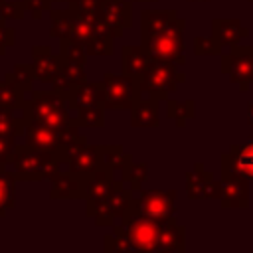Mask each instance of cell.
<instances>
[{
    "instance_id": "d590c367",
    "label": "cell",
    "mask_w": 253,
    "mask_h": 253,
    "mask_svg": "<svg viewBox=\"0 0 253 253\" xmlns=\"http://www.w3.org/2000/svg\"><path fill=\"white\" fill-rule=\"evenodd\" d=\"M14 43H16L14 28H10L6 22H0V55H4L8 51V47H12Z\"/></svg>"
},
{
    "instance_id": "cb8c5ba5",
    "label": "cell",
    "mask_w": 253,
    "mask_h": 253,
    "mask_svg": "<svg viewBox=\"0 0 253 253\" xmlns=\"http://www.w3.org/2000/svg\"><path fill=\"white\" fill-rule=\"evenodd\" d=\"M67 103H69L71 111H79V109H87V107H103L101 83L83 81L79 87H75L67 95Z\"/></svg>"
},
{
    "instance_id": "5bb4252c",
    "label": "cell",
    "mask_w": 253,
    "mask_h": 253,
    "mask_svg": "<svg viewBox=\"0 0 253 253\" xmlns=\"http://www.w3.org/2000/svg\"><path fill=\"white\" fill-rule=\"evenodd\" d=\"M113 172L109 166H103L99 170H95L93 174L85 176V184H83V200L87 204V215L93 217L95 210L99 208V204L105 200V196L109 194L111 186H113Z\"/></svg>"
},
{
    "instance_id": "30bf717a",
    "label": "cell",
    "mask_w": 253,
    "mask_h": 253,
    "mask_svg": "<svg viewBox=\"0 0 253 253\" xmlns=\"http://www.w3.org/2000/svg\"><path fill=\"white\" fill-rule=\"evenodd\" d=\"M61 162L67 166L69 172L79 174V176H89L95 170L105 166L103 146L87 144V140L85 142H77V144L69 146L67 150H63Z\"/></svg>"
},
{
    "instance_id": "52a82bcc",
    "label": "cell",
    "mask_w": 253,
    "mask_h": 253,
    "mask_svg": "<svg viewBox=\"0 0 253 253\" xmlns=\"http://www.w3.org/2000/svg\"><path fill=\"white\" fill-rule=\"evenodd\" d=\"M101 91H103L105 111L107 109H132V105L140 97L138 81L126 73L123 75L107 73L105 79L101 81Z\"/></svg>"
},
{
    "instance_id": "7402d4cb",
    "label": "cell",
    "mask_w": 253,
    "mask_h": 253,
    "mask_svg": "<svg viewBox=\"0 0 253 253\" xmlns=\"http://www.w3.org/2000/svg\"><path fill=\"white\" fill-rule=\"evenodd\" d=\"M249 36V30L241 26L239 20H213L211 22V38L219 47H233L243 38Z\"/></svg>"
},
{
    "instance_id": "484cf974",
    "label": "cell",
    "mask_w": 253,
    "mask_h": 253,
    "mask_svg": "<svg viewBox=\"0 0 253 253\" xmlns=\"http://www.w3.org/2000/svg\"><path fill=\"white\" fill-rule=\"evenodd\" d=\"M26 132V115L24 109L0 107V136L18 138Z\"/></svg>"
},
{
    "instance_id": "4fadbf2b",
    "label": "cell",
    "mask_w": 253,
    "mask_h": 253,
    "mask_svg": "<svg viewBox=\"0 0 253 253\" xmlns=\"http://www.w3.org/2000/svg\"><path fill=\"white\" fill-rule=\"evenodd\" d=\"M95 14L113 32L115 38L123 36V32H126L132 26L128 0H99L95 6Z\"/></svg>"
},
{
    "instance_id": "7c38bea8",
    "label": "cell",
    "mask_w": 253,
    "mask_h": 253,
    "mask_svg": "<svg viewBox=\"0 0 253 253\" xmlns=\"http://www.w3.org/2000/svg\"><path fill=\"white\" fill-rule=\"evenodd\" d=\"M176 192L168 190V192H144L138 200H132L130 208L146 217H154V219H166V217H174L176 213Z\"/></svg>"
},
{
    "instance_id": "9c48e42d",
    "label": "cell",
    "mask_w": 253,
    "mask_h": 253,
    "mask_svg": "<svg viewBox=\"0 0 253 253\" xmlns=\"http://www.w3.org/2000/svg\"><path fill=\"white\" fill-rule=\"evenodd\" d=\"M130 204H132L130 190L125 188L123 180H113L109 194L105 196V200L99 204V208L93 213L95 223L97 225H113L115 221H121L125 211L130 208Z\"/></svg>"
},
{
    "instance_id": "6da1fadb",
    "label": "cell",
    "mask_w": 253,
    "mask_h": 253,
    "mask_svg": "<svg viewBox=\"0 0 253 253\" xmlns=\"http://www.w3.org/2000/svg\"><path fill=\"white\" fill-rule=\"evenodd\" d=\"M105 249L142 253L184 251V227L176 223V217L154 219L128 208L121 223L113 227V235H107Z\"/></svg>"
},
{
    "instance_id": "d6986e66",
    "label": "cell",
    "mask_w": 253,
    "mask_h": 253,
    "mask_svg": "<svg viewBox=\"0 0 253 253\" xmlns=\"http://www.w3.org/2000/svg\"><path fill=\"white\" fill-rule=\"evenodd\" d=\"M83 81H87V73H85V63L83 61H73V59H63L61 57V67L57 71V75L53 77L51 85L57 93L61 95H69L75 87H79Z\"/></svg>"
},
{
    "instance_id": "603a6c76",
    "label": "cell",
    "mask_w": 253,
    "mask_h": 253,
    "mask_svg": "<svg viewBox=\"0 0 253 253\" xmlns=\"http://www.w3.org/2000/svg\"><path fill=\"white\" fill-rule=\"evenodd\" d=\"M130 125L134 128H154L160 125L158 119V99L156 97H138L130 109Z\"/></svg>"
},
{
    "instance_id": "f1b7e54d",
    "label": "cell",
    "mask_w": 253,
    "mask_h": 253,
    "mask_svg": "<svg viewBox=\"0 0 253 253\" xmlns=\"http://www.w3.org/2000/svg\"><path fill=\"white\" fill-rule=\"evenodd\" d=\"M26 105H28L26 95H24L14 83H10V81L4 77V81H0V107L26 109Z\"/></svg>"
},
{
    "instance_id": "9a60e30c",
    "label": "cell",
    "mask_w": 253,
    "mask_h": 253,
    "mask_svg": "<svg viewBox=\"0 0 253 253\" xmlns=\"http://www.w3.org/2000/svg\"><path fill=\"white\" fill-rule=\"evenodd\" d=\"M223 174H235L245 180H253V140L245 144H235L227 154L221 158Z\"/></svg>"
},
{
    "instance_id": "e0dca14e",
    "label": "cell",
    "mask_w": 253,
    "mask_h": 253,
    "mask_svg": "<svg viewBox=\"0 0 253 253\" xmlns=\"http://www.w3.org/2000/svg\"><path fill=\"white\" fill-rule=\"evenodd\" d=\"M61 67V55L53 53L47 45H34L32 49V69L34 77L42 83H51Z\"/></svg>"
},
{
    "instance_id": "d6a6232c",
    "label": "cell",
    "mask_w": 253,
    "mask_h": 253,
    "mask_svg": "<svg viewBox=\"0 0 253 253\" xmlns=\"http://www.w3.org/2000/svg\"><path fill=\"white\" fill-rule=\"evenodd\" d=\"M26 14V8L22 4V0H2L0 2V22L8 20H22Z\"/></svg>"
},
{
    "instance_id": "f546056e",
    "label": "cell",
    "mask_w": 253,
    "mask_h": 253,
    "mask_svg": "<svg viewBox=\"0 0 253 253\" xmlns=\"http://www.w3.org/2000/svg\"><path fill=\"white\" fill-rule=\"evenodd\" d=\"M75 123L79 126H91V128H101L105 125V107H87L75 111Z\"/></svg>"
},
{
    "instance_id": "f35d334b",
    "label": "cell",
    "mask_w": 253,
    "mask_h": 253,
    "mask_svg": "<svg viewBox=\"0 0 253 253\" xmlns=\"http://www.w3.org/2000/svg\"><path fill=\"white\" fill-rule=\"evenodd\" d=\"M247 121H249L251 128H253V101H251V103H249V107H247Z\"/></svg>"
},
{
    "instance_id": "ab89813d",
    "label": "cell",
    "mask_w": 253,
    "mask_h": 253,
    "mask_svg": "<svg viewBox=\"0 0 253 253\" xmlns=\"http://www.w3.org/2000/svg\"><path fill=\"white\" fill-rule=\"evenodd\" d=\"M136 2H154V0H136Z\"/></svg>"
},
{
    "instance_id": "4dcf8cb0",
    "label": "cell",
    "mask_w": 253,
    "mask_h": 253,
    "mask_svg": "<svg viewBox=\"0 0 253 253\" xmlns=\"http://www.w3.org/2000/svg\"><path fill=\"white\" fill-rule=\"evenodd\" d=\"M168 117L174 119L178 126H184L186 121L194 117V103L192 101H184V103L168 101Z\"/></svg>"
},
{
    "instance_id": "ee69618b",
    "label": "cell",
    "mask_w": 253,
    "mask_h": 253,
    "mask_svg": "<svg viewBox=\"0 0 253 253\" xmlns=\"http://www.w3.org/2000/svg\"><path fill=\"white\" fill-rule=\"evenodd\" d=\"M0 2H2V0H0Z\"/></svg>"
},
{
    "instance_id": "b9f144b4",
    "label": "cell",
    "mask_w": 253,
    "mask_h": 253,
    "mask_svg": "<svg viewBox=\"0 0 253 253\" xmlns=\"http://www.w3.org/2000/svg\"><path fill=\"white\" fill-rule=\"evenodd\" d=\"M57 2H67V0H57Z\"/></svg>"
},
{
    "instance_id": "4316f807",
    "label": "cell",
    "mask_w": 253,
    "mask_h": 253,
    "mask_svg": "<svg viewBox=\"0 0 253 253\" xmlns=\"http://www.w3.org/2000/svg\"><path fill=\"white\" fill-rule=\"evenodd\" d=\"M16 182L14 172H10L6 164H0V217L16 206Z\"/></svg>"
},
{
    "instance_id": "7bdbcfd3",
    "label": "cell",
    "mask_w": 253,
    "mask_h": 253,
    "mask_svg": "<svg viewBox=\"0 0 253 253\" xmlns=\"http://www.w3.org/2000/svg\"><path fill=\"white\" fill-rule=\"evenodd\" d=\"M251 2H253V0H251Z\"/></svg>"
},
{
    "instance_id": "7a4b0ae2",
    "label": "cell",
    "mask_w": 253,
    "mask_h": 253,
    "mask_svg": "<svg viewBox=\"0 0 253 253\" xmlns=\"http://www.w3.org/2000/svg\"><path fill=\"white\" fill-rule=\"evenodd\" d=\"M69 10V38L83 45L87 55H111L113 32L99 20L95 12H81L73 6Z\"/></svg>"
},
{
    "instance_id": "8fae6325",
    "label": "cell",
    "mask_w": 253,
    "mask_h": 253,
    "mask_svg": "<svg viewBox=\"0 0 253 253\" xmlns=\"http://www.w3.org/2000/svg\"><path fill=\"white\" fill-rule=\"evenodd\" d=\"M221 71L239 85L241 91L253 83V47L233 45L227 55H221Z\"/></svg>"
},
{
    "instance_id": "836d02e7",
    "label": "cell",
    "mask_w": 253,
    "mask_h": 253,
    "mask_svg": "<svg viewBox=\"0 0 253 253\" xmlns=\"http://www.w3.org/2000/svg\"><path fill=\"white\" fill-rule=\"evenodd\" d=\"M51 2L53 0H22L26 14H30L34 20H42L43 14L51 10Z\"/></svg>"
},
{
    "instance_id": "ffe728a7",
    "label": "cell",
    "mask_w": 253,
    "mask_h": 253,
    "mask_svg": "<svg viewBox=\"0 0 253 253\" xmlns=\"http://www.w3.org/2000/svg\"><path fill=\"white\" fill-rule=\"evenodd\" d=\"M223 208H247L249 204V192H247V180L235 174H223V180L219 182V198Z\"/></svg>"
},
{
    "instance_id": "ac0fdd59",
    "label": "cell",
    "mask_w": 253,
    "mask_h": 253,
    "mask_svg": "<svg viewBox=\"0 0 253 253\" xmlns=\"http://www.w3.org/2000/svg\"><path fill=\"white\" fill-rule=\"evenodd\" d=\"M49 180H51V192H49L51 200H77V198H83L85 176L73 174L69 170L61 172V168H59Z\"/></svg>"
},
{
    "instance_id": "83f0119b",
    "label": "cell",
    "mask_w": 253,
    "mask_h": 253,
    "mask_svg": "<svg viewBox=\"0 0 253 253\" xmlns=\"http://www.w3.org/2000/svg\"><path fill=\"white\" fill-rule=\"evenodd\" d=\"M6 79L10 81V83H14L24 95H28V93H32V83H34V69H32V65H28V63H16L8 73H6Z\"/></svg>"
},
{
    "instance_id": "e575fe53",
    "label": "cell",
    "mask_w": 253,
    "mask_h": 253,
    "mask_svg": "<svg viewBox=\"0 0 253 253\" xmlns=\"http://www.w3.org/2000/svg\"><path fill=\"white\" fill-rule=\"evenodd\" d=\"M194 53L196 55H217L221 53V47L215 43L213 38H196L194 40Z\"/></svg>"
},
{
    "instance_id": "3957f363",
    "label": "cell",
    "mask_w": 253,
    "mask_h": 253,
    "mask_svg": "<svg viewBox=\"0 0 253 253\" xmlns=\"http://www.w3.org/2000/svg\"><path fill=\"white\" fill-rule=\"evenodd\" d=\"M12 172L18 182H40L51 178L61 168V156L55 150H43L30 144H18L12 156Z\"/></svg>"
},
{
    "instance_id": "8992f818",
    "label": "cell",
    "mask_w": 253,
    "mask_h": 253,
    "mask_svg": "<svg viewBox=\"0 0 253 253\" xmlns=\"http://www.w3.org/2000/svg\"><path fill=\"white\" fill-rule=\"evenodd\" d=\"M24 140L30 146L43 148V150H55L61 156L65 148H69L77 142H83L87 138L83 134H79V125L77 123H73L67 128H53V126H47V125L26 119Z\"/></svg>"
},
{
    "instance_id": "8d00e7d4",
    "label": "cell",
    "mask_w": 253,
    "mask_h": 253,
    "mask_svg": "<svg viewBox=\"0 0 253 253\" xmlns=\"http://www.w3.org/2000/svg\"><path fill=\"white\" fill-rule=\"evenodd\" d=\"M18 142L16 138H8V136H0V164H10L12 162V156H14V150H16Z\"/></svg>"
},
{
    "instance_id": "74e56055",
    "label": "cell",
    "mask_w": 253,
    "mask_h": 253,
    "mask_svg": "<svg viewBox=\"0 0 253 253\" xmlns=\"http://www.w3.org/2000/svg\"><path fill=\"white\" fill-rule=\"evenodd\" d=\"M99 0H67L69 6L81 10V12H95V6H97Z\"/></svg>"
},
{
    "instance_id": "ba28073f",
    "label": "cell",
    "mask_w": 253,
    "mask_h": 253,
    "mask_svg": "<svg viewBox=\"0 0 253 253\" xmlns=\"http://www.w3.org/2000/svg\"><path fill=\"white\" fill-rule=\"evenodd\" d=\"M184 26L180 24L176 28H170L162 34H156L148 40H142V45L152 57L174 61L176 65H182L186 61L184 57Z\"/></svg>"
},
{
    "instance_id": "60d3db41",
    "label": "cell",
    "mask_w": 253,
    "mask_h": 253,
    "mask_svg": "<svg viewBox=\"0 0 253 253\" xmlns=\"http://www.w3.org/2000/svg\"><path fill=\"white\" fill-rule=\"evenodd\" d=\"M192 2H206V0H192Z\"/></svg>"
},
{
    "instance_id": "2e32d148",
    "label": "cell",
    "mask_w": 253,
    "mask_h": 253,
    "mask_svg": "<svg viewBox=\"0 0 253 253\" xmlns=\"http://www.w3.org/2000/svg\"><path fill=\"white\" fill-rule=\"evenodd\" d=\"M180 24H186V22L178 18L176 10H144L140 14V38L148 40Z\"/></svg>"
},
{
    "instance_id": "277c9868",
    "label": "cell",
    "mask_w": 253,
    "mask_h": 253,
    "mask_svg": "<svg viewBox=\"0 0 253 253\" xmlns=\"http://www.w3.org/2000/svg\"><path fill=\"white\" fill-rule=\"evenodd\" d=\"M28 121H36L53 128H67L75 123L67 97L53 91H32L28 105L24 109Z\"/></svg>"
},
{
    "instance_id": "5b68a950",
    "label": "cell",
    "mask_w": 253,
    "mask_h": 253,
    "mask_svg": "<svg viewBox=\"0 0 253 253\" xmlns=\"http://www.w3.org/2000/svg\"><path fill=\"white\" fill-rule=\"evenodd\" d=\"M184 79H186V75L182 71H178L174 61L150 57L142 77L138 79L140 95L146 93L150 97H156L158 101H164L168 95H172L178 89V85Z\"/></svg>"
},
{
    "instance_id": "1f68e13d",
    "label": "cell",
    "mask_w": 253,
    "mask_h": 253,
    "mask_svg": "<svg viewBox=\"0 0 253 253\" xmlns=\"http://www.w3.org/2000/svg\"><path fill=\"white\" fill-rule=\"evenodd\" d=\"M49 34L57 40L69 38V10H51V30Z\"/></svg>"
},
{
    "instance_id": "44dd1931",
    "label": "cell",
    "mask_w": 253,
    "mask_h": 253,
    "mask_svg": "<svg viewBox=\"0 0 253 253\" xmlns=\"http://www.w3.org/2000/svg\"><path fill=\"white\" fill-rule=\"evenodd\" d=\"M186 188L188 196L194 200H204V198H219V184L213 180L210 172L202 170V164L198 162L194 172H188L186 176Z\"/></svg>"
},
{
    "instance_id": "d4e9b609",
    "label": "cell",
    "mask_w": 253,
    "mask_h": 253,
    "mask_svg": "<svg viewBox=\"0 0 253 253\" xmlns=\"http://www.w3.org/2000/svg\"><path fill=\"white\" fill-rule=\"evenodd\" d=\"M150 57L152 55L146 51L144 45H125L123 47V73L130 75L138 81L142 77Z\"/></svg>"
}]
</instances>
